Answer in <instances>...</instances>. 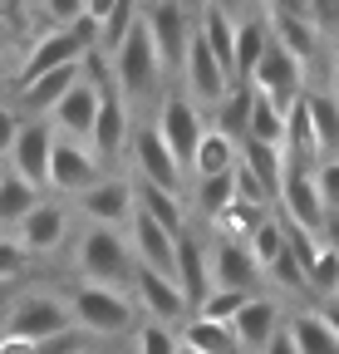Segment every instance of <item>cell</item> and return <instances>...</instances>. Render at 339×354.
I'll use <instances>...</instances> for the list:
<instances>
[{
  "instance_id": "60d3db41",
  "label": "cell",
  "mask_w": 339,
  "mask_h": 354,
  "mask_svg": "<svg viewBox=\"0 0 339 354\" xmlns=\"http://www.w3.org/2000/svg\"><path fill=\"white\" fill-rule=\"evenodd\" d=\"M266 354H300V344H295V335H290V325H285V330H280V335H275V339L266 344Z\"/></svg>"
},
{
  "instance_id": "603a6c76",
  "label": "cell",
  "mask_w": 339,
  "mask_h": 354,
  "mask_svg": "<svg viewBox=\"0 0 339 354\" xmlns=\"http://www.w3.org/2000/svg\"><path fill=\"white\" fill-rule=\"evenodd\" d=\"M84 79V64H64V69H55V74H45V79H35V84H25L20 88V109H30V113H39V118H50L64 99H69V88Z\"/></svg>"
},
{
  "instance_id": "f35d334b",
  "label": "cell",
  "mask_w": 339,
  "mask_h": 354,
  "mask_svg": "<svg viewBox=\"0 0 339 354\" xmlns=\"http://www.w3.org/2000/svg\"><path fill=\"white\" fill-rule=\"evenodd\" d=\"M20 113H15V104H0V162L10 158V148H15V138H20Z\"/></svg>"
},
{
  "instance_id": "7402d4cb",
  "label": "cell",
  "mask_w": 339,
  "mask_h": 354,
  "mask_svg": "<svg viewBox=\"0 0 339 354\" xmlns=\"http://www.w3.org/2000/svg\"><path fill=\"white\" fill-rule=\"evenodd\" d=\"M305 118H310V143H315V158L320 162H329V158H339V99L329 94H320V88H310L305 94Z\"/></svg>"
},
{
  "instance_id": "484cf974",
  "label": "cell",
  "mask_w": 339,
  "mask_h": 354,
  "mask_svg": "<svg viewBox=\"0 0 339 354\" xmlns=\"http://www.w3.org/2000/svg\"><path fill=\"white\" fill-rule=\"evenodd\" d=\"M197 30H202V39L211 44V55H217V59L231 69V79H236V10H226V6H202V10H197Z\"/></svg>"
},
{
  "instance_id": "7dc6e473",
  "label": "cell",
  "mask_w": 339,
  "mask_h": 354,
  "mask_svg": "<svg viewBox=\"0 0 339 354\" xmlns=\"http://www.w3.org/2000/svg\"><path fill=\"white\" fill-rule=\"evenodd\" d=\"M334 44H339V35H334Z\"/></svg>"
},
{
  "instance_id": "83f0119b",
  "label": "cell",
  "mask_w": 339,
  "mask_h": 354,
  "mask_svg": "<svg viewBox=\"0 0 339 354\" xmlns=\"http://www.w3.org/2000/svg\"><path fill=\"white\" fill-rule=\"evenodd\" d=\"M39 202H45L39 187H30L25 177H15V172H0V232H15Z\"/></svg>"
},
{
  "instance_id": "7a4b0ae2",
  "label": "cell",
  "mask_w": 339,
  "mask_h": 354,
  "mask_svg": "<svg viewBox=\"0 0 339 354\" xmlns=\"http://www.w3.org/2000/svg\"><path fill=\"white\" fill-rule=\"evenodd\" d=\"M108 74H113V84H118V94L128 99V109L143 104V99H157L167 64H162V55H157V39L148 35L143 15H138V25L128 30V39L118 44V55L108 59Z\"/></svg>"
},
{
  "instance_id": "bcb514c9",
  "label": "cell",
  "mask_w": 339,
  "mask_h": 354,
  "mask_svg": "<svg viewBox=\"0 0 339 354\" xmlns=\"http://www.w3.org/2000/svg\"><path fill=\"white\" fill-rule=\"evenodd\" d=\"M177 354H197V349H187V344H182V349H177Z\"/></svg>"
},
{
  "instance_id": "8d00e7d4",
  "label": "cell",
  "mask_w": 339,
  "mask_h": 354,
  "mask_svg": "<svg viewBox=\"0 0 339 354\" xmlns=\"http://www.w3.org/2000/svg\"><path fill=\"white\" fill-rule=\"evenodd\" d=\"M133 344H138V354H177L182 349V335L177 330H167V325H138V335H133Z\"/></svg>"
},
{
  "instance_id": "ee69618b",
  "label": "cell",
  "mask_w": 339,
  "mask_h": 354,
  "mask_svg": "<svg viewBox=\"0 0 339 354\" xmlns=\"http://www.w3.org/2000/svg\"><path fill=\"white\" fill-rule=\"evenodd\" d=\"M329 94L339 99V55H334V79H329Z\"/></svg>"
},
{
  "instance_id": "44dd1931",
  "label": "cell",
  "mask_w": 339,
  "mask_h": 354,
  "mask_svg": "<svg viewBox=\"0 0 339 354\" xmlns=\"http://www.w3.org/2000/svg\"><path fill=\"white\" fill-rule=\"evenodd\" d=\"M271 50V25H266V10H246L236 15V84H251Z\"/></svg>"
},
{
  "instance_id": "f546056e",
  "label": "cell",
  "mask_w": 339,
  "mask_h": 354,
  "mask_svg": "<svg viewBox=\"0 0 339 354\" xmlns=\"http://www.w3.org/2000/svg\"><path fill=\"white\" fill-rule=\"evenodd\" d=\"M251 109H256V84H231V88H226V99L217 104V123H211V128H222L226 138L246 143V128H251Z\"/></svg>"
},
{
  "instance_id": "2e32d148",
  "label": "cell",
  "mask_w": 339,
  "mask_h": 354,
  "mask_svg": "<svg viewBox=\"0 0 339 354\" xmlns=\"http://www.w3.org/2000/svg\"><path fill=\"white\" fill-rule=\"evenodd\" d=\"M69 236V207L64 202H39L20 227H15V246L25 256H55Z\"/></svg>"
},
{
  "instance_id": "cb8c5ba5",
  "label": "cell",
  "mask_w": 339,
  "mask_h": 354,
  "mask_svg": "<svg viewBox=\"0 0 339 354\" xmlns=\"http://www.w3.org/2000/svg\"><path fill=\"white\" fill-rule=\"evenodd\" d=\"M241 167L256 177V183L280 202V187H285V172H290V158L285 148H271V143H256V138H246L241 143Z\"/></svg>"
},
{
  "instance_id": "9c48e42d",
  "label": "cell",
  "mask_w": 339,
  "mask_h": 354,
  "mask_svg": "<svg viewBox=\"0 0 339 354\" xmlns=\"http://www.w3.org/2000/svg\"><path fill=\"white\" fill-rule=\"evenodd\" d=\"M182 79H187L182 94H187V99H197V104H211V109H217V104L226 99V88L236 84V79H231V69H226L217 55H211V44L202 39V30H192L187 59H182Z\"/></svg>"
},
{
  "instance_id": "e575fe53",
  "label": "cell",
  "mask_w": 339,
  "mask_h": 354,
  "mask_svg": "<svg viewBox=\"0 0 339 354\" xmlns=\"http://www.w3.org/2000/svg\"><path fill=\"white\" fill-rule=\"evenodd\" d=\"M310 290L315 295H339V236H329L325 246H320V256H315V266H310Z\"/></svg>"
},
{
  "instance_id": "6da1fadb",
  "label": "cell",
  "mask_w": 339,
  "mask_h": 354,
  "mask_svg": "<svg viewBox=\"0 0 339 354\" xmlns=\"http://www.w3.org/2000/svg\"><path fill=\"white\" fill-rule=\"evenodd\" d=\"M74 271H79V286L128 290L138 281V261H133V246L113 227H84L74 241Z\"/></svg>"
},
{
  "instance_id": "e0dca14e",
  "label": "cell",
  "mask_w": 339,
  "mask_h": 354,
  "mask_svg": "<svg viewBox=\"0 0 339 354\" xmlns=\"http://www.w3.org/2000/svg\"><path fill=\"white\" fill-rule=\"evenodd\" d=\"M256 276H261V266H256V256H251V246L217 232V241H211V290H241V295H251Z\"/></svg>"
},
{
  "instance_id": "3957f363",
  "label": "cell",
  "mask_w": 339,
  "mask_h": 354,
  "mask_svg": "<svg viewBox=\"0 0 339 354\" xmlns=\"http://www.w3.org/2000/svg\"><path fill=\"white\" fill-rule=\"evenodd\" d=\"M79 330L74 325V310H69V295H55V290H30L20 300H10L6 310V339H25V344H50L59 335Z\"/></svg>"
},
{
  "instance_id": "836d02e7",
  "label": "cell",
  "mask_w": 339,
  "mask_h": 354,
  "mask_svg": "<svg viewBox=\"0 0 339 354\" xmlns=\"http://www.w3.org/2000/svg\"><path fill=\"white\" fill-rule=\"evenodd\" d=\"M251 256H256V266H261V276L271 271V266L280 261V251H285V221H280V212H271L266 221H261V227L256 232H251Z\"/></svg>"
},
{
  "instance_id": "7c38bea8",
  "label": "cell",
  "mask_w": 339,
  "mask_h": 354,
  "mask_svg": "<svg viewBox=\"0 0 339 354\" xmlns=\"http://www.w3.org/2000/svg\"><path fill=\"white\" fill-rule=\"evenodd\" d=\"M79 212L89 216V227H113L118 232L138 216V192H133L128 177H104V183H94L79 197Z\"/></svg>"
},
{
  "instance_id": "f6af8a7d",
  "label": "cell",
  "mask_w": 339,
  "mask_h": 354,
  "mask_svg": "<svg viewBox=\"0 0 339 354\" xmlns=\"http://www.w3.org/2000/svg\"><path fill=\"white\" fill-rule=\"evenodd\" d=\"M6 44H10V30H6V20H0V55H6Z\"/></svg>"
},
{
  "instance_id": "d6986e66",
  "label": "cell",
  "mask_w": 339,
  "mask_h": 354,
  "mask_svg": "<svg viewBox=\"0 0 339 354\" xmlns=\"http://www.w3.org/2000/svg\"><path fill=\"white\" fill-rule=\"evenodd\" d=\"M231 330H236V339H241V354H266V344L285 330V325H280V305H275L271 295H251L246 310L231 320Z\"/></svg>"
},
{
  "instance_id": "d6a6232c",
  "label": "cell",
  "mask_w": 339,
  "mask_h": 354,
  "mask_svg": "<svg viewBox=\"0 0 339 354\" xmlns=\"http://www.w3.org/2000/svg\"><path fill=\"white\" fill-rule=\"evenodd\" d=\"M197 212L206 216V221H222L226 212H231V202H236V172H226V177H206V183H197Z\"/></svg>"
},
{
  "instance_id": "74e56055",
  "label": "cell",
  "mask_w": 339,
  "mask_h": 354,
  "mask_svg": "<svg viewBox=\"0 0 339 354\" xmlns=\"http://www.w3.org/2000/svg\"><path fill=\"white\" fill-rule=\"evenodd\" d=\"M320 197H325V212L339 216V158L320 162Z\"/></svg>"
},
{
  "instance_id": "4dcf8cb0",
  "label": "cell",
  "mask_w": 339,
  "mask_h": 354,
  "mask_svg": "<svg viewBox=\"0 0 339 354\" xmlns=\"http://www.w3.org/2000/svg\"><path fill=\"white\" fill-rule=\"evenodd\" d=\"M182 344H187V349H197V354H241V339H236V330H231V325L202 320V315L182 320Z\"/></svg>"
},
{
  "instance_id": "ba28073f",
  "label": "cell",
  "mask_w": 339,
  "mask_h": 354,
  "mask_svg": "<svg viewBox=\"0 0 339 354\" xmlns=\"http://www.w3.org/2000/svg\"><path fill=\"white\" fill-rule=\"evenodd\" d=\"M128 153H133V167H138V183H148V187H162V192L182 197V177H187V172H182V162L173 158V148L162 143V133L153 128V118L133 128Z\"/></svg>"
},
{
  "instance_id": "1f68e13d",
  "label": "cell",
  "mask_w": 339,
  "mask_h": 354,
  "mask_svg": "<svg viewBox=\"0 0 339 354\" xmlns=\"http://www.w3.org/2000/svg\"><path fill=\"white\" fill-rule=\"evenodd\" d=\"M246 138L271 143V148H285V138H290V113H285L280 104H271L261 88H256V109H251V128H246Z\"/></svg>"
},
{
  "instance_id": "ffe728a7",
  "label": "cell",
  "mask_w": 339,
  "mask_h": 354,
  "mask_svg": "<svg viewBox=\"0 0 339 354\" xmlns=\"http://www.w3.org/2000/svg\"><path fill=\"white\" fill-rule=\"evenodd\" d=\"M177 286L192 305V315L202 310V300L211 295V246H202L197 236H177Z\"/></svg>"
},
{
  "instance_id": "5b68a950",
  "label": "cell",
  "mask_w": 339,
  "mask_h": 354,
  "mask_svg": "<svg viewBox=\"0 0 339 354\" xmlns=\"http://www.w3.org/2000/svg\"><path fill=\"white\" fill-rule=\"evenodd\" d=\"M275 212L290 221V227H300V232H310V236H320V241L334 236V232H329L325 197H320V167H315V162H290Z\"/></svg>"
},
{
  "instance_id": "277c9868",
  "label": "cell",
  "mask_w": 339,
  "mask_h": 354,
  "mask_svg": "<svg viewBox=\"0 0 339 354\" xmlns=\"http://www.w3.org/2000/svg\"><path fill=\"white\" fill-rule=\"evenodd\" d=\"M69 310L74 325L89 339H118L138 325V300H128V290H104V286H74L69 290Z\"/></svg>"
},
{
  "instance_id": "9a60e30c",
  "label": "cell",
  "mask_w": 339,
  "mask_h": 354,
  "mask_svg": "<svg viewBox=\"0 0 339 354\" xmlns=\"http://www.w3.org/2000/svg\"><path fill=\"white\" fill-rule=\"evenodd\" d=\"M99 104H104L99 79H79V84L69 88V99L50 113L55 133H59V138H69V143H89V138H94V123H99Z\"/></svg>"
},
{
  "instance_id": "ac0fdd59",
  "label": "cell",
  "mask_w": 339,
  "mask_h": 354,
  "mask_svg": "<svg viewBox=\"0 0 339 354\" xmlns=\"http://www.w3.org/2000/svg\"><path fill=\"white\" fill-rule=\"evenodd\" d=\"M133 300H138V310H143L153 325H167V330H173L182 315L192 320V305H187L182 286H177V281H167V276L138 271V281H133Z\"/></svg>"
},
{
  "instance_id": "d590c367",
  "label": "cell",
  "mask_w": 339,
  "mask_h": 354,
  "mask_svg": "<svg viewBox=\"0 0 339 354\" xmlns=\"http://www.w3.org/2000/svg\"><path fill=\"white\" fill-rule=\"evenodd\" d=\"M246 300H251V295H241V290H211V295L202 300L197 315H202V320H217V325H231L241 310H246Z\"/></svg>"
},
{
  "instance_id": "ab89813d",
  "label": "cell",
  "mask_w": 339,
  "mask_h": 354,
  "mask_svg": "<svg viewBox=\"0 0 339 354\" xmlns=\"http://www.w3.org/2000/svg\"><path fill=\"white\" fill-rule=\"evenodd\" d=\"M25 251L15 246V236H0V281H15L20 271H25Z\"/></svg>"
},
{
  "instance_id": "4fadbf2b",
  "label": "cell",
  "mask_w": 339,
  "mask_h": 354,
  "mask_svg": "<svg viewBox=\"0 0 339 354\" xmlns=\"http://www.w3.org/2000/svg\"><path fill=\"white\" fill-rule=\"evenodd\" d=\"M128 246H133V261H138V271H153V276H167V281H177V236L157 227L153 216H133L128 221Z\"/></svg>"
},
{
  "instance_id": "c3c4849f",
  "label": "cell",
  "mask_w": 339,
  "mask_h": 354,
  "mask_svg": "<svg viewBox=\"0 0 339 354\" xmlns=\"http://www.w3.org/2000/svg\"><path fill=\"white\" fill-rule=\"evenodd\" d=\"M334 305H339V295H334Z\"/></svg>"
},
{
  "instance_id": "4316f807",
  "label": "cell",
  "mask_w": 339,
  "mask_h": 354,
  "mask_svg": "<svg viewBox=\"0 0 339 354\" xmlns=\"http://www.w3.org/2000/svg\"><path fill=\"white\" fill-rule=\"evenodd\" d=\"M138 192V212L153 216L157 227H167L173 236L187 232V197H173V192H162V187H148V183H133Z\"/></svg>"
},
{
  "instance_id": "5bb4252c",
  "label": "cell",
  "mask_w": 339,
  "mask_h": 354,
  "mask_svg": "<svg viewBox=\"0 0 339 354\" xmlns=\"http://www.w3.org/2000/svg\"><path fill=\"white\" fill-rule=\"evenodd\" d=\"M94 183H104L94 148H89V143H69V138H59L55 153H50V187H55V192H69V197H84Z\"/></svg>"
},
{
  "instance_id": "f1b7e54d",
  "label": "cell",
  "mask_w": 339,
  "mask_h": 354,
  "mask_svg": "<svg viewBox=\"0 0 339 354\" xmlns=\"http://www.w3.org/2000/svg\"><path fill=\"white\" fill-rule=\"evenodd\" d=\"M285 325H290L295 344H300V354H339V335L329 330L325 310H295Z\"/></svg>"
},
{
  "instance_id": "30bf717a",
  "label": "cell",
  "mask_w": 339,
  "mask_h": 354,
  "mask_svg": "<svg viewBox=\"0 0 339 354\" xmlns=\"http://www.w3.org/2000/svg\"><path fill=\"white\" fill-rule=\"evenodd\" d=\"M251 84H256L271 104H280L285 113L310 94V88H305V64L295 59L285 44H275V39H271V50H266V59H261V69H256V79H251Z\"/></svg>"
},
{
  "instance_id": "8fae6325",
  "label": "cell",
  "mask_w": 339,
  "mask_h": 354,
  "mask_svg": "<svg viewBox=\"0 0 339 354\" xmlns=\"http://www.w3.org/2000/svg\"><path fill=\"white\" fill-rule=\"evenodd\" d=\"M55 143H59L55 123L50 118H30L20 128L15 148H10V172L25 177L30 187H50V153H55Z\"/></svg>"
},
{
  "instance_id": "8992f818",
  "label": "cell",
  "mask_w": 339,
  "mask_h": 354,
  "mask_svg": "<svg viewBox=\"0 0 339 354\" xmlns=\"http://www.w3.org/2000/svg\"><path fill=\"white\" fill-rule=\"evenodd\" d=\"M153 128L162 133V143L173 148V158H177L182 172H187L211 123H206V109H202L197 99H187V94H162V99H157V113H153Z\"/></svg>"
},
{
  "instance_id": "b9f144b4",
  "label": "cell",
  "mask_w": 339,
  "mask_h": 354,
  "mask_svg": "<svg viewBox=\"0 0 339 354\" xmlns=\"http://www.w3.org/2000/svg\"><path fill=\"white\" fill-rule=\"evenodd\" d=\"M0 354H35V344H25V339H6V335H0Z\"/></svg>"
},
{
  "instance_id": "52a82bcc",
  "label": "cell",
  "mask_w": 339,
  "mask_h": 354,
  "mask_svg": "<svg viewBox=\"0 0 339 354\" xmlns=\"http://www.w3.org/2000/svg\"><path fill=\"white\" fill-rule=\"evenodd\" d=\"M143 25H148V35L157 39L162 64L182 74L187 44H192V30H197V10H187L182 0H153V6H143Z\"/></svg>"
},
{
  "instance_id": "d4e9b609",
  "label": "cell",
  "mask_w": 339,
  "mask_h": 354,
  "mask_svg": "<svg viewBox=\"0 0 339 354\" xmlns=\"http://www.w3.org/2000/svg\"><path fill=\"white\" fill-rule=\"evenodd\" d=\"M236 162H241V143L236 138H226L222 128H206V138H202V148H197V158H192V177L197 183H206V177H226V172H236Z\"/></svg>"
},
{
  "instance_id": "7bdbcfd3",
  "label": "cell",
  "mask_w": 339,
  "mask_h": 354,
  "mask_svg": "<svg viewBox=\"0 0 339 354\" xmlns=\"http://www.w3.org/2000/svg\"><path fill=\"white\" fill-rule=\"evenodd\" d=\"M325 320H329V330L339 335V305H329V310H325Z\"/></svg>"
}]
</instances>
